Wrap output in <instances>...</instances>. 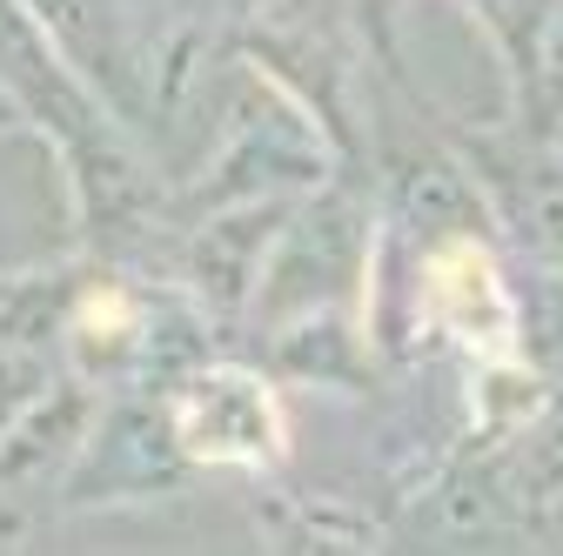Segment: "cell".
<instances>
[{
	"label": "cell",
	"mask_w": 563,
	"mask_h": 556,
	"mask_svg": "<svg viewBox=\"0 0 563 556\" xmlns=\"http://www.w3.org/2000/svg\"><path fill=\"white\" fill-rule=\"evenodd\" d=\"M383 242V208L376 194L342 188L335 175L309 194H296L289 222H282L262 289L249 302V315L262 329H282L309 309H356L369 296V262Z\"/></svg>",
	"instance_id": "6da1fadb"
},
{
	"label": "cell",
	"mask_w": 563,
	"mask_h": 556,
	"mask_svg": "<svg viewBox=\"0 0 563 556\" xmlns=\"http://www.w3.org/2000/svg\"><path fill=\"white\" fill-rule=\"evenodd\" d=\"M168 415L195 469L268 476L289 463V402L255 363H235V356L195 363L188 376L168 382Z\"/></svg>",
	"instance_id": "7a4b0ae2"
},
{
	"label": "cell",
	"mask_w": 563,
	"mask_h": 556,
	"mask_svg": "<svg viewBox=\"0 0 563 556\" xmlns=\"http://www.w3.org/2000/svg\"><path fill=\"white\" fill-rule=\"evenodd\" d=\"M195 476V463L175 443L168 389H108L101 415L75 456V469L60 476L54 503L60 510H121V503H155L175 497Z\"/></svg>",
	"instance_id": "3957f363"
},
{
	"label": "cell",
	"mask_w": 563,
	"mask_h": 556,
	"mask_svg": "<svg viewBox=\"0 0 563 556\" xmlns=\"http://www.w3.org/2000/svg\"><path fill=\"white\" fill-rule=\"evenodd\" d=\"M409 309L416 322L443 335L450 349L476 356H510L523 349V302L504 282L497 235H450L422 242L409 262Z\"/></svg>",
	"instance_id": "277c9868"
},
{
	"label": "cell",
	"mask_w": 563,
	"mask_h": 556,
	"mask_svg": "<svg viewBox=\"0 0 563 556\" xmlns=\"http://www.w3.org/2000/svg\"><path fill=\"white\" fill-rule=\"evenodd\" d=\"M450 148L476 175L489 215H497V235L517 242L523 255H537V268L563 275V142L510 121L504 134L456 127Z\"/></svg>",
	"instance_id": "5b68a950"
},
{
	"label": "cell",
	"mask_w": 563,
	"mask_h": 556,
	"mask_svg": "<svg viewBox=\"0 0 563 556\" xmlns=\"http://www.w3.org/2000/svg\"><path fill=\"white\" fill-rule=\"evenodd\" d=\"M289 208L296 194H255V201H222V208H201V215L175 222V282L208 309L216 329L249 315Z\"/></svg>",
	"instance_id": "8992f818"
},
{
	"label": "cell",
	"mask_w": 563,
	"mask_h": 556,
	"mask_svg": "<svg viewBox=\"0 0 563 556\" xmlns=\"http://www.w3.org/2000/svg\"><path fill=\"white\" fill-rule=\"evenodd\" d=\"M0 94L14 101L21 127H34L47 148H67L75 134L114 121V108L75 75V60L54 47L27 0H0Z\"/></svg>",
	"instance_id": "52a82bcc"
},
{
	"label": "cell",
	"mask_w": 563,
	"mask_h": 556,
	"mask_svg": "<svg viewBox=\"0 0 563 556\" xmlns=\"http://www.w3.org/2000/svg\"><path fill=\"white\" fill-rule=\"evenodd\" d=\"M101 396L88 376L75 369H60L54 382H41L14 415H8V430H0V497H54L60 490V476L75 469L88 430H95V415H101Z\"/></svg>",
	"instance_id": "ba28073f"
},
{
	"label": "cell",
	"mask_w": 563,
	"mask_h": 556,
	"mask_svg": "<svg viewBox=\"0 0 563 556\" xmlns=\"http://www.w3.org/2000/svg\"><path fill=\"white\" fill-rule=\"evenodd\" d=\"M275 335V363L302 376V382H363L369 376V329L356 309H309L296 322L268 329Z\"/></svg>",
	"instance_id": "9c48e42d"
},
{
	"label": "cell",
	"mask_w": 563,
	"mask_h": 556,
	"mask_svg": "<svg viewBox=\"0 0 563 556\" xmlns=\"http://www.w3.org/2000/svg\"><path fill=\"white\" fill-rule=\"evenodd\" d=\"M249 510H255V536L275 549H376L383 543L376 516L302 497V490H262Z\"/></svg>",
	"instance_id": "30bf717a"
},
{
	"label": "cell",
	"mask_w": 563,
	"mask_h": 556,
	"mask_svg": "<svg viewBox=\"0 0 563 556\" xmlns=\"http://www.w3.org/2000/svg\"><path fill=\"white\" fill-rule=\"evenodd\" d=\"M456 8L483 27L489 54L504 67V88H510V121H523L537 94V41H543L550 0H456Z\"/></svg>",
	"instance_id": "8fae6325"
},
{
	"label": "cell",
	"mask_w": 563,
	"mask_h": 556,
	"mask_svg": "<svg viewBox=\"0 0 563 556\" xmlns=\"http://www.w3.org/2000/svg\"><path fill=\"white\" fill-rule=\"evenodd\" d=\"M497 463L510 476V490L523 497V510H537L543 497L563 490V382H550L530 423L510 443H497Z\"/></svg>",
	"instance_id": "7c38bea8"
},
{
	"label": "cell",
	"mask_w": 563,
	"mask_h": 556,
	"mask_svg": "<svg viewBox=\"0 0 563 556\" xmlns=\"http://www.w3.org/2000/svg\"><path fill=\"white\" fill-rule=\"evenodd\" d=\"M517 127L563 142V0H550V14H543V41H537V94H530V114H523Z\"/></svg>",
	"instance_id": "4fadbf2b"
},
{
	"label": "cell",
	"mask_w": 563,
	"mask_h": 556,
	"mask_svg": "<svg viewBox=\"0 0 563 556\" xmlns=\"http://www.w3.org/2000/svg\"><path fill=\"white\" fill-rule=\"evenodd\" d=\"M27 530H34L27 503H14V497H0V549H21V543H27Z\"/></svg>",
	"instance_id": "5bb4252c"
},
{
	"label": "cell",
	"mask_w": 563,
	"mask_h": 556,
	"mask_svg": "<svg viewBox=\"0 0 563 556\" xmlns=\"http://www.w3.org/2000/svg\"><path fill=\"white\" fill-rule=\"evenodd\" d=\"M530 516H537V530H543V536H550V543L563 549V490H556V497H543V503H537Z\"/></svg>",
	"instance_id": "9a60e30c"
},
{
	"label": "cell",
	"mask_w": 563,
	"mask_h": 556,
	"mask_svg": "<svg viewBox=\"0 0 563 556\" xmlns=\"http://www.w3.org/2000/svg\"><path fill=\"white\" fill-rule=\"evenodd\" d=\"M8 127H21V114H14V101H8V94H0V134H8Z\"/></svg>",
	"instance_id": "2e32d148"
},
{
	"label": "cell",
	"mask_w": 563,
	"mask_h": 556,
	"mask_svg": "<svg viewBox=\"0 0 563 556\" xmlns=\"http://www.w3.org/2000/svg\"><path fill=\"white\" fill-rule=\"evenodd\" d=\"M14 282H21V268H14V275H0V309H8V296H14Z\"/></svg>",
	"instance_id": "e0dca14e"
}]
</instances>
